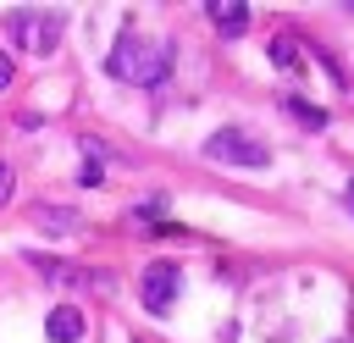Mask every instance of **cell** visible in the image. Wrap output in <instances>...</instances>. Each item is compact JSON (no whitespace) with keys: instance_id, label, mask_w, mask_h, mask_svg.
Returning <instances> with one entry per match:
<instances>
[{"instance_id":"2","label":"cell","mask_w":354,"mask_h":343,"mask_svg":"<svg viewBox=\"0 0 354 343\" xmlns=\"http://www.w3.org/2000/svg\"><path fill=\"white\" fill-rule=\"evenodd\" d=\"M205 160H221V166H271V149L254 138V133H243V127H221V133H210L205 138Z\"/></svg>"},{"instance_id":"5","label":"cell","mask_w":354,"mask_h":343,"mask_svg":"<svg viewBox=\"0 0 354 343\" xmlns=\"http://www.w3.org/2000/svg\"><path fill=\"white\" fill-rule=\"evenodd\" d=\"M177 282H183V271H177L171 260L144 266V277H138V288H144V310H149V315H166V310L177 304Z\"/></svg>"},{"instance_id":"10","label":"cell","mask_w":354,"mask_h":343,"mask_svg":"<svg viewBox=\"0 0 354 343\" xmlns=\"http://www.w3.org/2000/svg\"><path fill=\"white\" fill-rule=\"evenodd\" d=\"M271 61L293 72V66H299V44H293V39H271Z\"/></svg>"},{"instance_id":"7","label":"cell","mask_w":354,"mask_h":343,"mask_svg":"<svg viewBox=\"0 0 354 343\" xmlns=\"http://www.w3.org/2000/svg\"><path fill=\"white\" fill-rule=\"evenodd\" d=\"M44 332H50V343H77V337H83V310L55 304V310H50V321H44Z\"/></svg>"},{"instance_id":"11","label":"cell","mask_w":354,"mask_h":343,"mask_svg":"<svg viewBox=\"0 0 354 343\" xmlns=\"http://www.w3.org/2000/svg\"><path fill=\"white\" fill-rule=\"evenodd\" d=\"M11 183H17V177H11V160H0V205L11 199Z\"/></svg>"},{"instance_id":"1","label":"cell","mask_w":354,"mask_h":343,"mask_svg":"<svg viewBox=\"0 0 354 343\" xmlns=\"http://www.w3.org/2000/svg\"><path fill=\"white\" fill-rule=\"evenodd\" d=\"M105 66H111L122 83L155 89V83H166V77H171V44H166V39H155V33H133V28H127V33L111 44Z\"/></svg>"},{"instance_id":"8","label":"cell","mask_w":354,"mask_h":343,"mask_svg":"<svg viewBox=\"0 0 354 343\" xmlns=\"http://www.w3.org/2000/svg\"><path fill=\"white\" fill-rule=\"evenodd\" d=\"M282 111H288L299 127H310V133H315V127H326V111H315V105H304V100H282Z\"/></svg>"},{"instance_id":"9","label":"cell","mask_w":354,"mask_h":343,"mask_svg":"<svg viewBox=\"0 0 354 343\" xmlns=\"http://www.w3.org/2000/svg\"><path fill=\"white\" fill-rule=\"evenodd\" d=\"M33 221H39V227H55V232H61V227H77V216H72V210L61 216V210H50V205H33Z\"/></svg>"},{"instance_id":"6","label":"cell","mask_w":354,"mask_h":343,"mask_svg":"<svg viewBox=\"0 0 354 343\" xmlns=\"http://www.w3.org/2000/svg\"><path fill=\"white\" fill-rule=\"evenodd\" d=\"M205 17H210V28L227 33V39H238V33L249 28V6H243V0H210Z\"/></svg>"},{"instance_id":"12","label":"cell","mask_w":354,"mask_h":343,"mask_svg":"<svg viewBox=\"0 0 354 343\" xmlns=\"http://www.w3.org/2000/svg\"><path fill=\"white\" fill-rule=\"evenodd\" d=\"M6 83H11V61L0 55V89H6Z\"/></svg>"},{"instance_id":"4","label":"cell","mask_w":354,"mask_h":343,"mask_svg":"<svg viewBox=\"0 0 354 343\" xmlns=\"http://www.w3.org/2000/svg\"><path fill=\"white\" fill-rule=\"evenodd\" d=\"M11 39H17L22 50L44 55V50L61 44V17H55V11H17V17H11Z\"/></svg>"},{"instance_id":"3","label":"cell","mask_w":354,"mask_h":343,"mask_svg":"<svg viewBox=\"0 0 354 343\" xmlns=\"http://www.w3.org/2000/svg\"><path fill=\"white\" fill-rule=\"evenodd\" d=\"M28 260H33V271L50 277L55 288H77V293H111V288H116L111 271H88V266H77V260H55V254H28Z\"/></svg>"},{"instance_id":"13","label":"cell","mask_w":354,"mask_h":343,"mask_svg":"<svg viewBox=\"0 0 354 343\" xmlns=\"http://www.w3.org/2000/svg\"><path fill=\"white\" fill-rule=\"evenodd\" d=\"M348 205H354V183H348Z\"/></svg>"}]
</instances>
